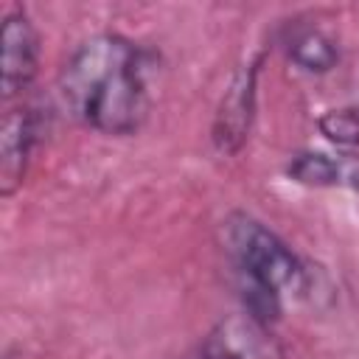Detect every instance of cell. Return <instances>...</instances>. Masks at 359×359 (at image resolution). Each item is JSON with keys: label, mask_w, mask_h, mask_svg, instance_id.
I'll return each mask as SVG.
<instances>
[{"label": "cell", "mask_w": 359, "mask_h": 359, "mask_svg": "<svg viewBox=\"0 0 359 359\" xmlns=\"http://www.w3.org/2000/svg\"><path fill=\"white\" fill-rule=\"evenodd\" d=\"M151 56L123 34H93L67 56L59 73L65 109L84 126L126 137L149 118Z\"/></svg>", "instance_id": "cell-1"}, {"label": "cell", "mask_w": 359, "mask_h": 359, "mask_svg": "<svg viewBox=\"0 0 359 359\" xmlns=\"http://www.w3.org/2000/svg\"><path fill=\"white\" fill-rule=\"evenodd\" d=\"M222 244L238 275L244 311L261 323L280 317L283 292H303L309 269L303 258L264 222L233 210L222 222Z\"/></svg>", "instance_id": "cell-2"}, {"label": "cell", "mask_w": 359, "mask_h": 359, "mask_svg": "<svg viewBox=\"0 0 359 359\" xmlns=\"http://www.w3.org/2000/svg\"><path fill=\"white\" fill-rule=\"evenodd\" d=\"M199 359H283L272 328L252 314L222 317L199 342Z\"/></svg>", "instance_id": "cell-3"}, {"label": "cell", "mask_w": 359, "mask_h": 359, "mask_svg": "<svg viewBox=\"0 0 359 359\" xmlns=\"http://www.w3.org/2000/svg\"><path fill=\"white\" fill-rule=\"evenodd\" d=\"M258 70H261V59H252L247 65H241L230 84L222 93V101L216 107L213 115V126H210V137L213 146L222 154H236L252 129V118H255V84H258Z\"/></svg>", "instance_id": "cell-4"}, {"label": "cell", "mask_w": 359, "mask_h": 359, "mask_svg": "<svg viewBox=\"0 0 359 359\" xmlns=\"http://www.w3.org/2000/svg\"><path fill=\"white\" fill-rule=\"evenodd\" d=\"M3 104L11 107L22 98L39 70V31L31 17L20 8H11L3 17Z\"/></svg>", "instance_id": "cell-5"}, {"label": "cell", "mask_w": 359, "mask_h": 359, "mask_svg": "<svg viewBox=\"0 0 359 359\" xmlns=\"http://www.w3.org/2000/svg\"><path fill=\"white\" fill-rule=\"evenodd\" d=\"M42 135L39 109L31 104L6 107L3 129H0V196L8 199L22 185L28 174V163Z\"/></svg>", "instance_id": "cell-6"}, {"label": "cell", "mask_w": 359, "mask_h": 359, "mask_svg": "<svg viewBox=\"0 0 359 359\" xmlns=\"http://www.w3.org/2000/svg\"><path fill=\"white\" fill-rule=\"evenodd\" d=\"M286 53L306 73H328L339 62L337 42L328 34H323L320 28H311V25L309 28H297L286 39Z\"/></svg>", "instance_id": "cell-7"}, {"label": "cell", "mask_w": 359, "mask_h": 359, "mask_svg": "<svg viewBox=\"0 0 359 359\" xmlns=\"http://www.w3.org/2000/svg\"><path fill=\"white\" fill-rule=\"evenodd\" d=\"M320 132L337 143V146H359V107H339V109H328L325 115H320L317 121Z\"/></svg>", "instance_id": "cell-8"}, {"label": "cell", "mask_w": 359, "mask_h": 359, "mask_svg": "<svg viewBox=\"0 0 359 359\" xmlns=\"http://www.w3.org/2000/svg\"><path fill=\"white\" fill-rule=\"evenodd\" d=\"M334 185L359 191V154H337L334 157V180H331V188Z\"/></svg>", "instance_id": "cell-9"}, {"label": "cell", "mask_w": 359, "mask_h": 359, "mask_svg": "<svg viewBox=\"0 0 359 359\" xmlns=\"http://www.w3.org/2000/svg\"><path fill=\"white\" fill-rule=\"evenodd\" d=\"M356 107H359V104H356Z\"/></svg>", "instance_id": "cell-10"}]
</instances>
